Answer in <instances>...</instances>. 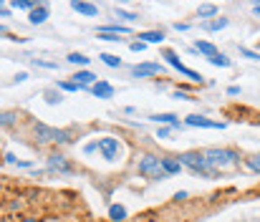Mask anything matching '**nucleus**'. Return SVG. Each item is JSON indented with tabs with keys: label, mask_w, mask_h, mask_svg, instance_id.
<instances>
[{
	"label": "nucleus",
	"mask_w": 260,
	"mask_h": 222,
	"mask_svg": "<svg viewBox=\"0 0 260 222\" xmlns=\"http://www.w3.org/2000/svg\"><path fill=\"white\" fill-rule=\"evenodd\" d=\"M139 174L149 177V180H167V177H169V174L162 169V159H160V157H152V154H147V157L139 159Z\"/></svg>",
	"instance_id": "obj_1"
},
{
	"label": "nucleus",
	"mask_w": 260,
	"mask_h": 222,
	"mask_svg": "<svg viewBox=\"0 0 260 222\" xmlns=\"http://www.w3.org/2000/svg\"><path fill=\"white\" fill-rule=\"evenodd\" d=\"M205 159H207V164L212 169H225L230 164H235L238 161V154L233 149H207L205 152Z\"/></svg>",
	"instance_id": "obj_2"
},
{
	"label": "nucleus",
	"mask_w": 260,
	"mask_h": 222,
	"mask_svg": "<svg viewBox=\"0 0 260 222\" xmlns=\"http://www.w3.org/2000/svg\"><path fill=\"white\" fill-rule=\"evenodd\" d=\"M180 161H182V167H187V169H192V172H200V174H205V177H210L215 169L207 164V159H205V154H200V152H187V154H182V157H177Z\"/></svg>",
	"instance_id": "obj_3"
},
{
	"label": "nucleus",
	"mask_w": 260,
	"mask_h": 222,
	"mask_svg": "<svg viewBox=\"0 0 260 222\" xmlns=\"http://www.w3.org/2000/svg\"><path fill=\"white\" fill-rule=\"evenodd\" d=\"M36 139H38L40 144H48V141H68V131L53 129V126H46V124H38V126H36Z\"/></svg>",
	"instance_id": "obj_4"
},
{
	"label": "nucleus",
	"mask_w": 260,
	"mask_h": 222,
	"mask_svg": "<svg viewBox=\"0 0 260 222\" xmlns=\"http://www.w3.org/2000/svg\"><path fill=\"white\" fill-rule=\"evenodd\" d=\"M99 144V149H101V154H104V159H109V161H114L119 157V139H114V137H104V139H99L96 141Z\"/></svg>",
	"instance_id": "obj_5"
},
{
	"label": "nucleus",
	"mask_w": 260,
	"mask_h": 222,
	"mask_svg": "<svg viewBox=\"0 0 260 222\" xmlns=\"http://www.w3.org/2000/svg\"><path fill=\"white\" fill-rule=\"evenodd\" d=\"M164 58H167V63L172 66V68H177L180 73H184L187 79H192V81H202V76L197 71H192V68H187L184 63H180V58L175 56V51H164Z\"/></svg>",
	"instance_id": "obj_6"
},
{
	"label": "nucleus",
	"mask_w": 260,
	"mask_h": 222,
	"mask_svg": "<svg viewBox=\"0 0 260 222\" xmlns=\"http://www.w3.org/2000/svg\"><path fill=\"white\" fill-rule=\"evenodd\" d=\"M187 126H202V129H225V124H220V121H210V119H205V116H200V114L187 116Z\"/></svg>",
	"instance_id": "obj_7"
},
{
	"label": "nucleus",
	"mask_w": 260,
	"mask_h": 222,
	"mask_svg": "<svg viewBox=\"0 0 260 222\" xmlns=\"http://www.w3.org/2000/svg\"><path fill=\"white\" fill-rule=\"evenodd\" d=\"M162 63H139V66H132V73L134 76H157V73H162Z\"/></svg>",
	"instance_id": "obj_8"
},
{
	"label": "nucleus",
	"mask_w": 260,
	"mask_h": 222,
	"mask_svg": "<svg viewBox=\"0 0 260 222\" xmlns=\"http://www.w3.org/2000/svg\"><path fill=\"white\" fill-rule=\"evenodd\" d=\"M91 94L99 96V99H111V96H114V86L106 83V81H99V83L91 86Z\"/></svg>",
	"instance_id": "obj_9"
},
{
	"label": "nucleus",
	"mask_w": 260,
	"mask_h": 222,
	"mask_svg": "<svg viewBox=\"0 0 260 222\" xmlns=\"http://www.w3.org/2000/svg\"><path fill=\"white\" fill-rule=\"evenodd\" d=\"M74 83L76 86H81V88H89V86H94L96 83V76L91 71H79L76 76H74Z\"/></svg>",
	"instance_id": "obj_10"
},
{
	"label": "nucleus",
	"mask_w": 260,
	"mask_h": 222,
	"mask_svg": "<svg viewBox=\"0 0 260 222\" xmlns=\"http://www.w3.org/2000/svg\"><path fill=\"white\" fill-rule=\"evenodd\" d=\"M71 8H74L76 13H81V16H89V18H94V16H99V8L94 5V3H71Z\"/></svg>",
	"instance_id": "obj_11"
},
{
	"label": "nucleus",
	"mask_w": 260,
	"mask_h": 222,
	"mask_svg": "<svg viewBox=\"0 0 260 222\" xmlns=\"http://www.w3.org/2000/svg\"><path fill=\"white\" fill-rule=\"evenodd\" d=\"M28 18H31V23H33V25L43 23V20L48 18V5H36V8L31 10V16H28Z\"/></svg>",
	"instance_id": "obj_12"
},
{
	"label": "nucleus",
	"mask_w": 260,
	"mask_h": 222,
	"mask_svg": "<svg viewBox=\"0 0 260 222\" xmlns=\"http://www.w3.org/2000/svg\"><path fill=\"white\" fill-rule=\"evenodd\" d=\"M162 169H164L167 174H180L182 161H180V159H172V157H164V159H162Z\"/></svg>",
	"instance_id": "obj_13"
},
{
	"label": "nucleus",
	"mask_w": 260,
	"mask_h": 222,
	"mask_svg": "<svg viewBox=\"0 0 260 222\" xmlns=\"http://www.w3.org/2000/svg\"><path fill=\"white\" fill-rule=\"evenodd\" d=\"M195 48H197L200 53H205L207 58H215V56H220V51L215 48L212 43H207V40H197V43H195Z\"/></svg>",
	"instance_id": "obj_14"
},
{
	"label": "nucleus",
	"mask_w": 260,
	"mask_h": 222,
	"mask_svg": "<svg viewBox=\"0 0 260 222\" xmlns=\"http://www.w3.org/2000/svg\"><path fill=\"white\" fill-rule=\"evenodd\" d=\"M152 121H157V124H172V126H180V121H177V116L175 114H154V116H149Z\"/></svg>",
	"instance_id": "obj_15"
},
{
	"label": "nucleus",
	"mask_w": 260,
	"mask_h": 222,
	"mask_svg": "<svg viewBox=\"0 0 260 222\" xmlns=\"http://www.w3.org/2000/svg\"><path fill=\"white\" fill-rule=\"evenodd\" d=\"M99 33H109V36H126L129 28L126 25H119V23H111L106 28H99Z\"/></svg>",
	"instance_id": "obj_16"
},
{
	"label": "nucleus",
	"mask_w": 260,
	"mask_h": 222,
	"mask_svg": "<svg viewBox=\"0 0 260 222\" xmlns=\"http://www.w3.org/2000/svg\"><path fill=\"white\" fill-rule=\"evenodd\" d=\"M139 38H141V43H162V40H164V36H162L160 31H147V33H139Z\"/></svg>",
	"instance_id": "obj_17"
},
{
	"label": "nucleus",
	"mask_w": 260,
	"mask_h": 222,
	"mask_svg": "<svg viewBox=\"0 0 260 222\" xmlns=\"http://www.w3.org/2000/svg\"><path fill=\"white\" fill-rule=\"evenodd\" d=\"M16 121H18L16 111H0V126H13Z\"/></svg>",
	"instance_id": "obj_18"
},
{
	"label": "nucleus",
	"mask_w": 260,
	"mask_h": 222,
	"mask_svg": "<svg viewBox=\"0 0 260 222\" xmlns=\"http://www.w3.org/2000/svg\"><path fill=\"white\" fill-rule=\"evenodd\" d=\"M48 167L51 169H61V172H71V164H66L63 157H51L48 159Z\"/></svg>",
	"instance_id": "obj_19"
},
{
	"label": "nucleus",
	"mask_w": 260,
	"mask_h": 222,
	"mask_svg": "<svg viewBox=\"0 0 260 222\" xmlns=\"http://www.w3.org/2000/svg\"><path fill=\"white\" fill-rule=\"evenodd\" d=\"M109 217L114 220V222H121V220H126V210L121 204H111V210H109Z\"/></svg>",
	"instance_id": "obj_20"
},
{
	"label": "nucleus",
	"mask_w": 260,
	"mask_h": 222,
	"mask_svg": "<svg viewBox=\"0 0 260 222\" xmlns=\"http://www.w3.org/2000/svg\"><path fill=\"white\" fill-rule=\"evenodd\" d=\"M99 58H101V61H104L106 66H111V68H119V66H121V58H119V56H111V53H101Z\"/></svg>",
	"instance_id": "obj_21"
},
{
	"label": "nucleus",
	"mask_w": 260,
	"mask_h": 222,
	"mask_svg": "<svg viewBox=\"0 0 260 222\" xmlns=\"http://www.w3.org/2000/svg\"><path fill=\"white\" fill-rule=\"evenodd\" d=\"M207 61L212 63V66H220V68H230V66H233V61H230V58L227 56H215V58H207Z\"/></svg>",
	"instance_id": "obj_22"
},
{
	"label": "nucleus",
	"mask_w": 260,
	"mask_h": 222,
	"mask_svg": "<svg viewBox=\"0 0 260 222\" xmlns=\"http://www.w3.org/2000/svg\"><path fill=\"white\" fill-rule=\"evenodd\" d=\"M218 13V5H212V3H205V5H200V18H210Z\"/></svg>",
	"instance_id": "obj_23"
},
{
	"label": "nucleus",
	"mask_w": 260,
	"mask_h": 222,
	"mask_svg": "<svg viewBox=\"0 0 260 222\" xmlns=\"http://www.w3.org/2000/svg\"><path fill=\"white\" fill-rule=\"evenodd\" d=\"M66 61H68V63H79V66H86V63H89V58H86V56H81V53H71V56L66 58Z\"/></svg>",
	"instance_id": "obj_24"
},
{
	"label": "nucleus",
	"mask_w": 260,
	"mask_h": 222,
	"mask_svg": "<svg viewBox=\"0 0 260 222\" xmlns=\"http://www.w3.org/2000/svg\"><path fill=\"white\" fill-rule=\"evenodd\" d=\"M227 25V18H218V20H212V23H205L207 31H220V28Z\"/></svg>",
	"instance_id": "obj_25"
},
{
	"label": "nucleus",
	"mask_w": 260,
	"mask_h": 222,
	"mask_svg": "<svg viewBox=\"0 0 260 222\" xmlns=\"http://www.w3.org/2000/svg\"><path fill=\"white\" fill-rule=\"evenodd\" d=\"M13 8H18V10H33L36 3H28V0H16V3H10Z\"/></svg>",
	"instance_id": "obj_26"
},
{
	"label": "nucleus",
	"mask_w": 260,
	"mask_h": 222,
	"mask_svg": "<svg viewBox=\"0 0 260 222\" xmlns=\"http://www.w3.org/2000/svg\"><path fill=\"white\" fill-rule=\"evenodd\" d=\"M248 167H250L253 172H258V174H260V154H255V157H250V159H248Z\"/></svg>",
	"instance_id": "obj_27"
},
{
	"label": "nucleus",
	"mask_w": 260,
	"mask_h": 222,
	"mask_svg": "<svg viewBox=\"0 0 260 222\" xmlns=\"http://www.w3.org/2000/svg\"><path fill=\"white\" fill-rule=\"evenodd\" d=\"M61 88H63V91H83V88L81 86H76L74 81H63V83H59Z\"/></svg>",
	"instance_id": "obj_28"
},
{
	"label": "nucleus",
	"mask_w": 260,
	"mask_h": 222,
	"mask_svg": "<svg viewBox=\"0 0 260 222\" xmlns=\"http://www.w3.org/2000/svg\"><path fill=\"white\" fill-rule=\"evenodd\" d=\"M117 16L119 18H124V20H129V23H134L139 16H134V13H126V10H117Z\"/></svg>",
	"instance_id": "obj_29"
},
{
	"label": "nucleus",
	"mask_w": 260,
	"mask_h": 222,
	"mask_svg": "<svg viewBox=\"0 0 260 222\" xmlns=\"http://www.w3.org/2000/svg\"><path fill=\"white\" fill-rule=\"evenodd\" d=\"M240 53H242V56H248L250 61H260V53H255V51H250V48H240Z\"/></svg>",
	"instance_id": "obj_30"
},
{
	"label": "nucleus",
	"mask_w": 260,
	"mask_h": 222,
	"mask_svg": "<svg viewBox=\"0 0 260 222\" xmlns=\"http://www.w3.org/2000/svg\"><path fill=\"white\" fill-rule=\"evenodd\" d=\"M99 38H101V40H109V43H119V40H121L119 36H109V33H99Z\"/></svg>",
	"instance_id": "obj_31"
},
{
	"label": "nucleus",
	"mask_w": 260,
	"mask_h": 222,
	"mask_svg": "<svg viewBox=\"0 0 260 222\" xmlns=\"http://www.w3.org/2000/svg\"><path fill=\"white\" fill-rule=\"evenodd\" d=\"M144 46H147V43H141V40H137V43H132V51L141 53V51H144Z\"/></svg>",
	"instance_id": "obj_32"
},
{
	"label": "nucleus",
	"mask_w": 260,
	"mask_h": 222,
	"mask_svg": "<svg viewBox=\"0 0 260 222\" xmlns=\"http://www.w3.org/2000/svg\"><path fill=\"white\" fill-rule=\"evenodd\" d=\"M5 161H8V164H18V159H16V154H5Z\"/></svg>",
	"instance_id": "obj_33"
},
{
	"label": "nucleus",
	"mask_w": 260,
	"mask_h": 222,
	"mask_svg": "<svg viewBox=\"0 0 260 222\" xmlns=\"http://www.w3.org/2000/svg\"><path fill=\"white\" fill-rule=\"evenodd\" d=\"M227 94H230V96H238V94H240V88H238V86H230V88H227Z\"/></svg>",
	"instance_id": "obj_34"
},
{
	"label": "nucleus",
	"mask_w": 260,
	"mask_h": 222,
	"mask_svg": "<svg viewBox=\"0 0 260 222\" xmlns=\"http://www.w3.org/2000/svg\"><path fill=\"white\" fill-rule=\"evenodd\" d=\"M253 13H255V16H260V3H255V5H253Z\"/></svg>",
	"instance_id": "obj_35"
},
{
	"label": "nucleus",
	"mask_w": 260,
	"mask_h": 222,
	"mask_svg": "<svg viewBox=\"0 0 260 222\" xmlns=\"http://www.w3.org/2000/svg\"><path fill=\"white\" fill-rule=\"evenodd\" d=\"M0 33H5V28H3V25H0Z\"/></svg>",
	"instance_id": "obj_36"
}]
</instances>
